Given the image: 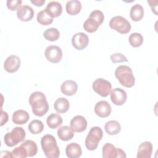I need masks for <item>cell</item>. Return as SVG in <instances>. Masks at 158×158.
<instances>
[{"mask_svg": "<svg viewBox=\"0 0 158 158\" xmlns=\"http://www.w3.org/2000/svg\"><path fill=\"white\" fill-rule=\"evenodd\" d=\"M28 102L31 107L33 113L36 116L42 117L49 110V104L46 96L41 91L32 93L29 97Z\"/></svg>", "mask_w": 158, "mask_h": 158, "instance_id": "cell-1", "label": "cell"}, {"mask_svg": "<svg viewBox=\"0 0 158 158\" xmlns=\"http://www.w3.org/2000/svg\"><path fill=\"white\" fill-rule=\"evenodd\" d=\"M41 146L46 157L57 158L60 156V150L54 136L50 134L44 135L41 139Z\"/></svg>", "mask_w": 158, "mask_h": 158, "instance_id": "cell-2", "label": "cell"}, {"mask_svg": "<svg viewBox=\"0 0 158 158\" xmlns=\"http://www.w3.org/2000/svg\"><path fill=\"white\" fill-rule=\"evenodd\" d=\"M114 74L122 86L126 88H131L135 85V78L132 69L130 67L125 65H119L116 68Z\"/></svg>", "mask_w": 158, "mask_h": 158, "instance_id": "cell-3", "label": "cell"}, {"mask_svg": "<svg viewBox=\"0 0 158 158\" xmlns=\"http://www.w3.org/2000/svg\"><path fill=\"white\" fill-rule=\"evenodd\" d=\"M102 136L103 131L101 128L97 126L93 127L89 131L85 141V144L87 149L89 151L95 150Z\"/></svg>", "mask_w": 158, "mask_h": 158, "instance_id": "cell-4", "label": "cell"}, {"mask_svg": "<svg viewBox=\"0 0 158 158\" xmlns=\"http://www.w3.org/2000/svg\"><path fill=\"white\" fill-rule=\"evenodd\" d=\"M26 133L22 127H17L14 128L11 131L6 133L4 137L5 144L9 147H13L25 138Z\"/></svg>", "mask_w": 158, "mask_h": 158, "instance_id": "cell-5", "label": "cell"}, {"mask_svg": "<svg viewBox=\"0 0 158 158\" xmlns=\"http://www.w3.org/2000/svg\"><path fill=\"white\" fill-rule=\"evenodd\" d=\"M109 27L121 34L128 33L131 28L130 23L125 17L120 15L112 17L110 20Z\"/></svg>", "mask_w": 158, "mask_h": 158, "instance_id": "cell-6", "label": "cell"}, {"mask_svg": "<svg viewBox=\"0 0 158 158\" xmlns=\"http://www.w3.org/2000/svg\"><path fill=\"white\" fill-rule=\"evenodd\" d=\"M93 89L102 97H106L110 93L112 84L110 81L102 78L96 79L92 85Z\"/></svg>", "mask_w": 158, "mask_h": 158, "instance_id": "cell-7", "label": "cell"}, {"mask_svg": "<svg viewBox=\"0 0 158 158\" xmlns=\"http://www.w3.org/2000/svg\"><path fill=\"white\" fill-rule=\"evenodd\" d=\"M44 56L49 62L56 64L62 60L63 53L61 48L58 46L50 45L46 48Z\"/></svg>", "mask_w": 158, "mask_h": 158, "instance_id": "cell-8", "label": "cell"}, {"mask_svg": "<svg viewBox=\"0 0 158 158\" xmlns=\"http://www.w3.org/2000/svg\"><path fill=\"white\" fill-rule=\"evenodd\" d=\"M103 158L126 157L125 152L120 148H117L111 143H106L102 149Z\"/></svg>", "mask_w": 158, "mask_h": 158, "instance_id": "cell-9", "label": "cell"}, {"mask_svg": "<svg viewBox=\"0 0 158 158\" xmlns=\"http://www.w3.org/2000/svg\"><path fill=\"white\" fill-rule=\"evenodd\" d=\"M89 43L88 35L83 32L77 33L72 38V46L77 50H83L87 47Z\"/></svg>", "mask_w": 158, "mask_h": 158, "instance_id": "cell-10", "label": "cell"}, {"mask_svg": "<svg viewBox=\"0 0 158 158\" xmlns=\"http://www.w3.org/2000/svg\"><path fill=\"white\" fill-rule=\"evenodd\" d=\"M21 60L16 55H10L8 56L4 62V69L9 73H14L17 72L20 67Z\"/></svg>", "mask_w": 158, "mask_h": 158, "instance_id": "cell-11", "label": "cell"}, {"mask_svg": "<svg viewBox=\"0 0 158 158\" xmlns=\"http://www.w3.org/2000/svg\"><path fill=\"white\" fill-rule=\"evenodd\" d=\"M111 101L116 106L123 105L127 99V94L120 88H115L110 91Z\"/></svg>", "mask_w": 158, "mask_h": 158, "instance_id": "cell-12", "label": "cell"}, {"mask_svg": "<svg viewBox=\"0 0 158 158\" xmlns=\"http://www.w3.org/2000/svg\"><path fill=\"white\" fill-rule=\"evenodd\" d=\"M95 114L102 118H105L110 115L112 108L110 104L106 101H99L94 106V108Z\"/></svg>", "mask_w": 158, "mask_h": 158, "instance_id": "cell-13", "label": "cell"}, {"mask_svg": "<svg viewBox=\"0 0 158 158\" xmlns=\"http://www.w3.org/2000/svg\"><path fill=\"white\" fill-rule=\"evenodd\" d=\"M34 16V10L28 5L21 6L17 10V17L22 22L31 20Z\"/></svg>", "mask_w": 158, "mask_h": 158, "instance_id": "cell-14", "label": "cell"}, {"mask_svg": "<svg viewBox=\"0 0 158 158\" xmlns=\"http://www.w3.org/2000/svg\"><path fill=\"white\" fill-rule=\"evenodd\" d=\"M74 131L80 133L84 131L87 127V121L82 115H76L72 118L70 123Z\"/></svg>", "mask_w": 158, "mask_h": 158, "instance_id": "cell-15", "label": "cell"}, {"mask_svg": "<svg viewBox=\"0 0 158 158\" xmlns=\"http://www.w3.org/2000/svg\"><path fill=\"white\" fill-rule=\"evenodd\" d=\"M152 144L150 141H144L138 148L137 158H150L152 153Z\"/></svg>", "mask_w": 158, "mask_h": 158, "instance_id": "cell-16", "label": "cell"}, {"mask_svg": "<svg viewBox=\"0 0 158 158\" xmlns=\"http://www.w3.org/2000/svg\"><path fill=\"white\" fill-rule=\"evenodd\" d=\"M78 89L77 83L71 80H67L64 81L60 86L61 92L66 96L74 95Z\"/></svg>", "mask_w": 158, "mask_h": 158, "instance_id": "cell-17", "label": "cell"}, {"mask_svg": "<svg viewBox=\"0 0 158 158\" xmlns=\"http://www.w3.org/2000/svg\"><path fill=\"white\" fill-rule=\"evenodd\" d=\"M44 9L52 18L59 17L62 12V5L57 1H50Z\"/></svg>", "mask_w": 158, "mask_h": 158, "instance_id": "cell-18", "label": "cell"}, {"mask_svg": "<svg viewBox=\"0 0 158 158\" xmlns=\"http://www.w3.org/2000/svg\"><path fill=\"white\" fill-rule=\"evenodd\" d=\"M65 154L69 158H78L80 157L82 154L81 148L78 143H69L65 148Z\"/></svg>", "mask_w": 158, "mask_h": 158, "instance_id": "cell-19", "label": "cell"}, {"mask_svg": "<svg viewBox=\"0 0 158 158\" xmlns=\"http://www.w3.org/2000/svg\"><path fill=\"white\" fill-rule=\"evenodd\" d=\"M30 118L29 114L26 110L19 109L15 111L12 117V122L17 125H23L26 123Z\"/></svg>", "mask_w": 158, "mask_h": 158, "instance_id": "cell-20", "label": "cell"}, {"mask_svg": "<svg viewBox=\"0 0 158 158\" xmlns=\"http://www.w3.org/2000/svg\"><path fill=\"white\" fill-rule=\"evenodd\" d=\"M57 136L62 141L70 140L74 136V131L71 127L65 125L59 127L57 131Z\"/></svg>", "mask_w": 158, "mask_h": 158, "instance_id": "cell-21", "label": "cell"}, {"mask_svg": "<svg viewBox=\"0 0 158 158\" xmlns=\"http://www.w3.org/2000/svg\"><path fill=\"white\" fill-rule=\"evenodd\" d=\"M67 14L71 15L78 14L81 9V3L78 0H70L67 1L65 6Z\"/></svg>", "mask_w": 158, "mask_h": 158, "instance_id": "cell-22", "label": "cell"}, {"mask_svg": "<svg viewBox=\"0 0 158 158\" xmlns=\"http://www.w3.org/2000/svg\"><path fill=\"white\" fill-rule=\"evenodd\" d=\"M70 107V103L69 101L65 98H57L54 103V108L55 110L59 113L62 114L68 111Z\"/></svg>", "mask_w": 158, "mask_h": 158, "instance_id": "cell-23", "label": "cell"}, {"mask_svg": "<svg viewBox=\"0 0 158 158\" xmlns=\"http://www.w3.org/2000/svg\"><path fill=\"white\" fill-rule=\"evenodd\" d=\"M104 130L108 135H115L120 133L121 126L120 123L117 120H109L105 123Z\"/></svg>", "mask_w": 158, "mask_h": 158, "instance_id": "cell-24", "label": "cell"}, {"mask_svg": "<svg viewBox=\"0 0 158 158\" xmlns=\"http://www.w3.org/2000/svg\"><path fill=\"white\" fill-rule=\"evenodd\" d=\"M130 15L132 20L135 22L141 20L144 17L143 7L139 4H135L131 7Z\"/></svg>", "mask_w": 158, "mask_h": 158, "instance_id": "cell-25", "label": "cell"}, {"mask_svg": "<svg viewBox=\"0 0 158 158\" xmlns=\"http://www.w3.org/2000/svg\"><path fill=\"white\" fill-rule=\"evenodd\" d=\"M63 122L62 117L58 114L52 113L50 114L46 119L48 126L51 129H55L60 126Z\"/></svg>", "mask_w": 158, "mask_h": 158, "instance_id": "cell-26", "label": "cell"}, {"mask_svg": "<svg viewBox=\"0 0 158 158\" xmlns=\"http://www.w3.org/2000/svg\"><path fill=\"white\" fill-rule=\"evenodd\" d=\"M20 145L25 149L28 157H33L37 154L38 146L35 141L31 139H27Z\"/></svg>", "mask_w": 158, "mask_h": 158, "instance_id": "cell-27", "label": "cell"}, {"mask_svg": "<svg viewBox=\"0 0 158 158\" xmlns=\"http://www.w3.org/2000/svg\"><path fill=\"white\" fill-rule=\"evenodd\" d=\"M37 22L42 25H49L53 22V18L51 17L45 9H43L37 14Z\"/></svg>", "mask_w": 158, "mask_h": 158, "instance_id": "cell-28", "label": "cell"}, {"mask_svg": "<svg viewBox=\"0 0 158 158\" xmlns=\"http://www.w3.org/2000/svg\"><path fill=\"white\" fill-rule=\"evenodd\" d=\"M28 130L33 135H37L41 133L44 130V124L40 120H32L28 126Z\"/></svg>", "mask_w": 158, "mask_h": 158, "instance_id": "cell-29", "label": "cell"}, {"mask_svg": "<svg viewBox=\"0 0 158 158\" xmlns=\"http://www.w3.org/2000/svg\"><path fill=\"white\" fill-rule=\"evenodd\" d=\"M100 25L94 19L88 17L83 23L84 30L88 33H94L97 31Z\"/></svg>", "mask_w": 158, "mask_h": 158, "instance_id": "cell-30", "label": "cell"}, {"mask_svg": "<svg viewBox=\"0 0 158 158\" xmlns=\"http://www.w3.org/2000/svg\"><path fill=\"white\" fill-rule=\"evenodd\" d=\"M44 38L49 41H57L60 37V32L56 28H49L43 32Z\"/></svg>", "mask_w": 158, "mask_h": 158, "instance_id": "cell-31", "label": "cell"}, {"mask_svg": "<svg viewBox=\"0 0 158 158\" xmlns=\"http://www.w3.org/2000/svg\"><path fill=\"white\" fill-rule=\"evenodd\" d=\"M143 36L141 33H133L128 38V41L130 44L133 48H138L141 46L143 43Z\"/></svg>", "mask_w": 158, "mask_h": 158, "instance_id": "cell-32", "label": "cell"}, {"mask_svg": "<svg viewBox=\"0 0 158 158\" xmlns=\"http://www.w3.org/2000/svg\"><path fill=\"white\" fill-rule=\"evenodd\" d=\"M11 152H12V157L26 158L27 157H28L25 149L21 145L15 148V149H14Z\"/></svg>", "mask_w": 158, "mask_h": 158, "instance_id": "cell-33", "label": "cell"}, {"mask_svg": "<svg viewBox=\"0 0 158 158\" xmlns=\"http://www.w3.org/2000/svg\"><path fill=\"white\" fill-rule=\"evenodd\" d=\"M89 17L94 19L95 20H96L98 22V23L100 25L102 23V22L104 20V14L102 13V11L98 10V9H96V10H94L93 11H92L90 13Z\"/></svg>", "mask_w": 158, "mask_h": 158, "instance_id": "cell-34", "label": "cell"}, {"mask_svg": "<svg viewBox=\"0 0 158 158\" xmlns=\"http://www.w3.org/2000/svg\"><path fill=\"white\" fill-rule=\"evenodd\" d=\"M110 58L111 61L115 63H120L123 62H128V59L125 56L122 54V53H114L110 56Z\"/></svg>", "mask_w": 158, "mask_h": 158, "instance_id": "cell-35", "label": "cell"}, {"mask_svg": "<svg viewBox=\"0 0 158 158\" xmlns=\"http://www.w3.org/2000/svg\"><path fill=\"white\" fill-rule=\"evenodd\" d=\"M22 1L21 0H7L6 1L7 7L10 10L14 11L17 9L21 6Z\"/></svg>", "mask_w": 158, "mask_h": 158, "instance_id": "cell-36", "label": "cell"}, {"mask_svg": "<svg viewBox=\"0 0 158 158\" xmlns=\"http://www.w3.org/2000/svg\"><path fill=\"white\" fill-rule=\"evenodd\" d=\"M148 2L149 4V6L152 9V11L156 14L157 15V1H148Z\"/></svg>", "mask_w": 158, "mask_h": 158, "instance_id": "cell-37", "label": "cell"}, {"mask_svg": "<svg viewBox=\"0 0 158 158\" xmlns=\"http://www.w3.org/2000/svg\"><path fill=\"white\" fill-rule=\"evenodd\" d=\"M8 114L6 112H4L1 110V126L2 127L8 121Z\"/></svg>", "mask_w": 158, "mask_h": 158, "instance_id": "cell-38", "label": "cell"}, {"mask_svg": "<svg viewBox=\"0 0 158 158\" xmlns=\"http://www.w3.org/2000/svg\"><path fill=\"white\" fill-rule=\"evenodd\" d=\"M1 157H12V152L8 151H1Z\"/></svg>", "mask_w": 158, "mask_h": 158, "instance_id": "cell-39", "label": "cell"}, {"mask_svg": "<svg viewBox=\"0 0 158 158\" xmlns=\"http://www.w3.org/2000/svg\"><path fill=\"white\" fill-rule=\"evenodd\" d=\"M31 2L36 6L40 7L44 4L45 0H33V1H31Z\"/></svg>", "mask_w": 158, "mask_h": 158, "instance_id": "cell-40", "label": "cell"}]
</instances>
